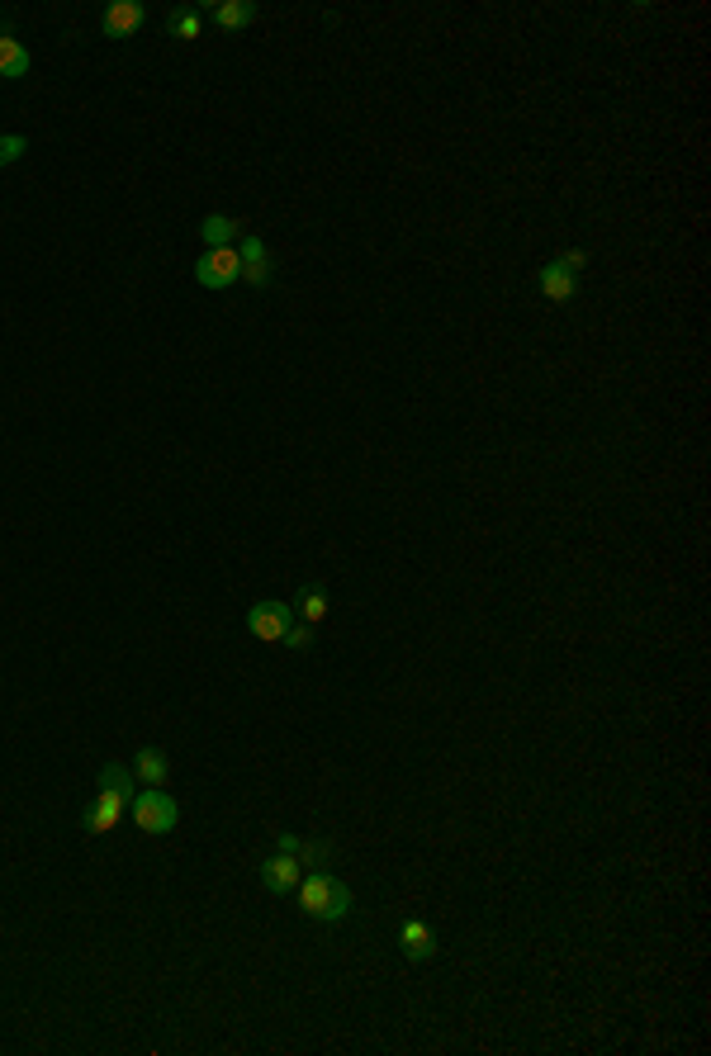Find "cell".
<instances>
[{"instance_id":"obj_1","label":"cell","mask_w":711,"mask_h":1056,"mask_svg":"<svg viewBox=\"0 0 711 1056\" xmlns=\"http://www.w3.org/2000/svg\"><path fill=\"white\" fill-rule=\"evenodd\" d=\"M299 891V910L309 914V919H318V924H342L351 914V891L342 877H332V872H309V877L294 886Z\"/></svg>"},{"instance_id":"obj_2","label":"cell","mask_w":711,"mask_h":1056,"mask_svg":"<svg viewBox=\"0 0 711 1056\" xmlns=\"http://www.w3.org/2000/svg\"><path fill=\"white\" fill-rule=\"evenodd\" d=\"M128 815H133V824H138L143 834H171L176 820H181V806H176L162 787H147V791H133Z\"/></svg>"},{"instance_id":"obj_3","label":"cell","mask_w":711,"mask_h":1056,"mask_svg":"<svg viewBox=\"0 0 711 1056\" xmlns=\"http://www.w3.org/2000/svg\"><path fill=\"white\" fill-rule=\"evenodd\" d=\"M195 280L204 289H228L242 280V261H237L233 247H204L200 261H195Z\"/></svg>"},{"instance_id":"obj_4","label":"cell","mask_w":711,"mask_h":1056,"mask_svg":"<svg viewBox=\"0 0 711 1056\" xmlns=\"http://www.w3.org/2000/svg\"><path fill=\"white\" fill-rule=\"evenodd\" d=\"M294 621H299V616H294L290 602H271V597H266V602H256V607L247 611V630H252L256 640H266V645H271V640H280V635H285Z\"/></svg>"},{"instance_id":"obj_5","label":"cell","mask_w":711,"mask_h":1056,"mask_svg":"<svg viewBox=\"0 0 711 1056\" xmlns=\"http://www.w3.org/2000/svg\"><path fill=\"white\" fill-rule=\"evenodd\" d=\"M299 881H304V862L294 853H275V858L261 862V886L271 895H290Z\"/></svg>"},{"instance_id":"obj_6","label":"cell","mask_w":711,"mask_h":1056,"mask_svg":"<svg viewBox=\"0 0 711 1056\" xmlns=\"http://www.w3.org/2000/svg\"><path fill=\"white\" fill-rule=\"evenodd\" d=\"M399 952L408 962H432L437 957V933L427 919H403L399 924Z\"/></svg>"},{"instance_id":"obj_7","label":"cell","mask_w":711,"mask_h":1056,"mask_svg":"<svg viewBox=\"0 0 711 1056\" xmlns=\"http://www.w3.org/2000/svg\"><path fill=\"white\" fill-rule=\"evenodd\" d=\"M536 289H541L546 304H569V299L579 294V275L565 270L560 261H546V266L536 270Z\"/></svg>"},{"instance_id":"obj_8","label":"cell","mask_w":711,"mask_h":1056,"mask_svg":"<svg viewBox=\"0 0 711 1056\" xmlns=\"http://www.w3.org/2000/svg\"><path fill=\"white\" fill-rule=\"evenodd\" d=\"M147 10L138 5V0H114V5H105V15H100V34L105 38H128L143 29Z\"/></svg>"},{"instance_id":"obj_9","label":"cell","mask_w":711,"mask_h":1056,"mask_svg":"<svg viewBox=\"0 0 711 1056\" xmlns=\"http://www.w3.org/2000/svg\"><path fill=\"white\" fill-rule=\"evenodd\" d=\"M124 810H128V801H119L110 791H100V801L81 815V824H86V834H114L119 820H124Z\"/></svg>"},{"instance_id":"obj_10","label":"cell","mask_w":711,"mask_h":1056,"mask_svg":"<svg viewBox=\"0 0 711 1056\" xmlns=\"http://www.w3.org/2000/svg\"><path fill=\"white\" fill-rule=\"evenodd\" d=\"M256 0H219V5H209V19L219 24V29H247V24H256Z\"/></svg>"},{"instance_id":"obj_11","label":"cell","mask_w":711,"mask_h":1056,"mask_svg":"<svg viewBox=\"0 0 711 1056\" xmlns=\"http://www.w3.org/2000/svg\"><path fill=\"white\" fill-rule=\"evenodd\" d=\"M290 607H294V616H299V621L318 626V621L328 616V588H323V583H304V588H299V597H294Z\"/></svg>"},{"instance_id":"obj_12","label":"cell","mask_w":711,"mask_h":1056,"mask_svg":"<svg viewBox=\"0 0 711 1056\" xmlns=\"http://www.w3.org/2000/svg\"><path fill=\"white\" fill-rule=\"evenodd\" d=\"M29 67H34V57H29V48L19 43V38H0V76L5 81H19V76H29Z\"/></svg>"},{"instance_id":"obj_13","label":"cell","mask_w":711,"mask_h":1056,"mask_svg":"<svg viewBox=\"0 0 711 1056\" xmlns=\"http://www.w3.org/2000/svg\"><path fill=\"white\" fill-rule=\"evenodd\" d=\"M200 237H204V247H237V237H242V223H237V218H228V214H209L200 223Z\"/></svg>"},{"instance_id":"obj_14","label":"cell","mask_w":711,"mask_h":1056,"mask_svg":"<svg viewBox=\"0 0 711 1056\" xmlns=\"http://www.w3.org/2000/svg\"><path fill=\"white\" fill-rule=\"evenodd\" d=\"M166 772H171V763H166L162 749H138V753H133V777H143L147 787H162Z\"/></svg>"},{"instance_id":"obj_15","label":"cell","mask_w":711,"mask_h":1056,"mask_svg":"<svg viewBox=\"0 0 711 1056\" xmlns=\"http://www.w3.org/2000/svg\"><path fill=\"white\" fill-rule=\"evenodd\" d=\"M200 29H204V15L195 5H176V10L166 15V34L171 38H185V43H190V38H200Z\"/></svg>"},{"instance_id":"obj_16","label":"cell","mask_w":711,"mask_h":1056,"mask_svg":"<svg viewBox=\"0 0 711 1056\" xmlns=\"http://www.w3.org/2000/svg\"><path fill=\"white\" fill-rule=\"evenodd\" d=\"M100 791H110V796H119V801H133V768H124V763H105L100 768Z\"/></svg>"},{"instance_id":"obj_17","label":"cell","mask_w":711,"mask_h":1056,"mask_svg":"<svg viewBox=\"0 0 711 1056\" xmlns=\"http://www.w3.org/2000/svg\"><path fill=\"white\" fill-rule=\"evenodd\" d=\"M237 261H242V266H252V261H266V256H271V251H266V242H261V237H252V233H242L237 237Z\"/></svg>"},{"instance_id":"obj_18","label":"cell","mask_w":711,"mask_h":1056,"mask_svg":"<svg viewBox=\"0 0 711 1056\" xmlns=\"http://www.w3.org/2000/svg\"><path fill=\"white\" fill-rule=\"evenodd\" d=\"M24 152H29V138H24V133H0V166H15Z\"/></svg>"},{"instance_id":"obj_19","label":"cell","mask_w":711,"mask_h":1056,"mask_svg":"<svg viewBox=\"0 0 711 1056\" xmlns=\"http://www.w3.org/2000/svg\"><path fill=\"white\" fill-rule=\"evenodd\" d=\"M242 280H247L252 289H266L275 280V261L266 256V261H252V266H242Z\"/></svg>"},{"instance_id":"obj_20","label":"cell","mask_w":711,"mask_h":1056,"mask_svg":"<svg viewBox=\"0 0 711 1056\" xmlns=\"http://www.w3.org/2000/svg\"><path fill=\"white\" fill-rule=\"evenodd\" d=\"M280 640H285L290 649H309V645H313V626H309V621H294V626L285 630Z\"/></svg>"},{"instance_id":"obj_21","label":"cell","mask_w":711,"mask_h":1056,"mask_svg":"<svg viewBox=\"0 0 711 1056\" xmlns=\"http://www.w3.org/2000/svg\"><path fill=\"white\" fill-rule=\"evenodd\" d=\"M299 862H304V867H323V862H328V843H304V848H299Z\"/></svg>"},{"instance_id":"obj_22","label":"cell","mask_w":711,"mask_h":1056,"mask_svg":"<svg viewBox=\"0 0 711 1056\" xmlns=\"http://www.w3.org/2000/svg\"><path fill=\"white\" fill-rule=\"evenodd\" d=\"M299 848H304L299 834H275V853H294V858H299Z\"/></svg>"},{"instance_id":"obj_23","label":"cell","mask_w":711,"mask_h":1056,"mask_svg":"<svg viewBox=\"0 0 711 1056\" xmlns=\"http://www.w3.org/2000/svg\"><path fill=\"white\" fill-rule=\"evenodd\" d=\"M555 261H560L565 270H574V275H579V270H584V251H560Z\"/></svg>"},{"instance_id":"obj_24","label":"cell","mask_w":711,"mask_h":1056,"mask_svg":"<svg viewBox=\"0 0 711 1056\" xmlns=\"http://www.w3.org/2000/svg\"><path fill=\"white\" fill-rule=\"evenodd\" d=\"M5 34H10V24H0V38H5Z\"/></svg>"}]
</instances>
